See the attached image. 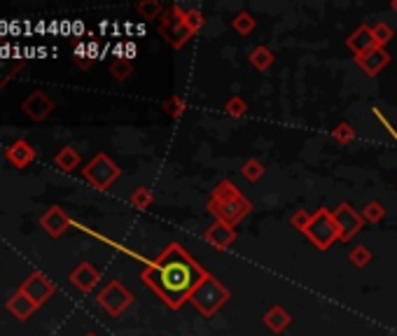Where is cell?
<instances>
[{
    "mask_svg": "<svg viewBox=\"0 0 397 336\" xmlns=\"http://www.w3.org/2000/svg\"><path fill=\"white\" fill-rule=\"evenodd\" d=\"M19 292L31 299L35 306H42L56 292V285L51 283L42 271H33L24 283L19 285Z\"/></svg>",
    "mask_w": 397,
    "mask_h": 336,
    "instance_id": "9",
    "label": "cell"
},
{
    "mask_svg": "<svg viewBox=\"0 0 397 336\" xmlns=\"http://www.w3.org/2000/svg\"><path fill=\"white\" fill-rule=\"evenodd\" d=\"M348 259H351L353 266L365 269L372 261V250L367 245H358V247H353V250L348 252Z\"/></svg>",
    "mask_w": 397,
    "mask_h": 336,
    "instance_id": "32",
    "label": "cell"
},
{
    "mask_svg": "<svg viewBox=\"0 0 397 336\" xmlns=\"http://www.w3.org/2000/svg\"><path fill=\"white\" fill-rule=\"evenodd\" d=\"M136 12L141 14L143 19H161L166 7L161 5L159 0H143V3H136Z\"/></svg>",
    "mask_w": 397,
    "mask_h": 336,
    "instance_id": "27",
    "label": "cell"
},
{
    "mask_svg": "<svg viewBox=\"0 0 397 336\" xmlns=\"http://www.w3.org/2000/svg\"><path fill=\"white\" fill-rule=\"evenodd\" d=\"M304 236L311 240V245L320 252H325L334 243H339L341 236H339V226L334 222L332 210L318 208L315 213H311V222H308V226L304 229Z\"/></svg>",
    "mask_w": 397,
    "mask_h": 336,
    "instance_id": "4",
    "label": "cell"
},
{
    "mask_svg": "<svg viewBox=\"0 0 397 336\" xmlns=\"http://www.w3.org/2000/svg\"><path fill=\"white\" fill-rule=\"evenodd\" d=\"M332 138L339 145H344V148H348V145L355 143V138H358V131L353 129V124L351 122H339L336 127L332 129Z\"/></svg>",
    "mask_w": 397,
    "mask_h": 336,
    "instance_id": "24",
    "label": "cell"
},
{
    "mask_svg": "<svg viewBox=\"0 0 397 336\" xmlns=\"http://www.w3.org/2000/svg\"><path fill=\"white\" fill-rule=\"evenodd\" d=\"M120 175H122V168L108 155H103V152L94 155L92 162L82 168V178L89 182L94 189H99V192H106V189L113 187L115 182L120 180Z\"/></svg>",
    "mask_w": 397,
    "mask_h": 336,
    "instance_id": "5",
    "label": "cell"
},
{
    "mask_svg": "<svg viewBox=\"0 0 397 336\" xmlns=\"http://www.w3.org/2000/svg\"><path fill=\"white\" fill-rule=\"evenodd\" d=\"M189 336H192V334H189Z\"/></svg>",
    "mask_w": 397,
    "mask_h": 336,
    "instance_id": "37",
    "label": "cell"
},
{
    "mask_svg": "<svg viewBox=\"0 0 397 336\" xmlns=\"http://www.w3.org/2000/svg\"><path fill=\"white\" fill-rule=\"evenodd\" d=\"M203 238L208 240V243L215 247V250L220 252H225V250H229V247L237 243V229L229 224H225V222H213L208 229L203 231Z\"/></svg>",
    "mask_w": 397,
    "mask_h": 336,
    "instance_id": "11",
    "label": "cell"
},
{
    "mask_svg": "<svg viewBox=\"0 0 397 336\" xmlns=\"http://www.w3.org/2000/svg\"><path fill=\"white\" fill-rule=\"evenodd\" d=\"M110 75H113L117 82H127V79L134 75V63L129 58H115L110 63Z\"/></svg>",
    "mask_w": 397,
    "mask_h": 336,
    "instance_id": "26",
    "label": "cell"
},
{
    "mask_svg": "<svg viewBox=\"0 0 397 336\" xmlns=\"http://www.w3.org/2000/svg\"><path fill=\"white\" fill-rule=\"evenodd\" d=\"M206 208H208V213L215 217L218 222L237 226L253 213V201H250L246 194H241L239 187L234 185L232 180H222L213 187Z\"/></svg>",
    "mask_w": 397,
    "mask_h": 336,
    "instance_id": "2",
    "label": "cell"
},
{
    "mask_svg": "<svg viewBox=\"0 0 397 336\" xmlns=\"http://www.w3.org/2000/svg\"><path fill=\"white\" fill-rule=\"evenodd\" d=\"M21 110H24V115L31 122H45L47 117L54 112V98L45 91H33L24 98Z\"/></svg>",
    "mask_w": 397,
    "mask_h": 336,
    "instance_id": "10",
    "label": "cell"
},
{
    "mask_svg": "<svg viewBox=\"0 0 397 336\" xmlns=\"http://www.w3.org/2000/svg\"><path fill=\"white\" fill-rule=\"evenodd\" d=\"M391 10H393V12L397 14V0H393V3H391Z\"/></svg>",
    "mask_w": 397,
    "mask_h": 336,
    "instance_id": "35",
    "label": "cell"
},
{
    "mask_svg": "<svg viewBox=\"0 0 397 336\" xmlns=\"http://www.w3.org/2000/svg\"><path fill=\"white\" fill-rule=\"evenodd\" d=\"M346 47L351 49V54L355 56V58L367 54V52H372L374 47H379L377 45V38H374V28L367 26V24L358 26L355 31H353L348 38H346Z\"/></svg>",
    "mask_w": 397,
    "mask_h": 336,
    "instance_id": "13",
    "label": "cell"
},
{
    "mask_svg": "<svg viewBox=\"0 0 397 336\" xmlns=\"http://www.w3.org/2000/svg\"><path fill=\"white\" fill-rule=\"evenodd\" d=\"M355 63L363 68L365 75H370V77H377L381 70L386 68L388 63H391V54H388V49L386 47H374L372 52H367L363 56H358L355 58Z\"/></svg>",
    "mask_w": 397,
    "mask_h": 336,
    "instance_id": "15",
    "label": "cell"
},
{
    "mask_svg": "<svg viewBox=\"0 0 397 336\" xmlns=\"http://www.w3.org/2000/svg\"><path fill=\"white\" fill-rule=\"evenodd\" d=\"M308 222H311V213H306V210H295V213L290 215V224H292V229H297L304 233V229L308 226Z\"/></svg>",
    "mask_w": 397,
    "mask_h": 336,
    "instance_id": "34",
    "label": "cell"
},
{
    "mask_svg": "<svg viewBox=\"0 0 397 336\" xmlns=\"http://www.w3.org/2000/svg\"><path fill=\"white\" fill-rule=\"evenodd\" d=\"M54 164H56V168H61L63 173H73L80 164H82V157H80V152L75 148L65 145V148H61L56 152Z\"/></svg>",
    "mask_w": 397,
    "mask_h": 336,
    "instance_id": "21",
    "label": "cell"
},
{
    "mask_svg": "<svg viewBox=\"0 0 397 336\" xmlns=\"http://www.w3.org/2000/svg\"><path fill=\"white\" fill-rule=\"evenodd\" d=\"M332 215H334L336 226H339L341 243H346V240H351L353 236H358V233L363 231V226L367 224L363 220V213H358V210L353 208L348 201L339 203V206L332 210Z\"/></svg>",
    "mask_w": 397,
    "mask_h": 336,
    "instance_id": "8",
    "label": "cell"
},
{
    "mask_svg": "<svg viewBox=\"0 0 397 336\" xmlns=\"http://www.w3.org/2000/svg\"><path fill=\"white\" fill-rule=\"evenodd\" d=\"M87 336H96V334H92V332H89V334H87Z\"/></svg>",
    "mask_w": 397,
    "mask_h": 336,
    "instance_id": "36",
    "label": "cell"
},
{
    "mask_svg": "<svg viewBox=\"0 0 397 336\" xmlns=\"http://www.w3.org/2000/svg\"><path fill=\"white\" fill-rule=\"evenodd\" d=\"M374 38H377V45L379 47H386L388 42L395 38V31L386 24V21H381V24L374 26Z\"/></svg>",
    "mask_w": 397,
    "mask_h": 336,
    "instance_id": "33",
    "label": "cell"
},
{
    "mask_svg": "<svg viewBox=\"0 0 397 336\" xmlns=\"http://www.w3.org/2000/svg\"><path fill=\"white\" fill-rule=\"evenodd\" d=\"M255 26H257V19H255L248 10L239 12L237 17L232 19V28H234V33L241 35V38H248V35L255 31Z\"/></svg>",
    "mask_w": 397,
    "mask_h": 336,
    "instance_id": "23",
    "label": "cell"
},
{
    "mask_svg": "<svg viewBox=\"0 0 397 336\" xmlns=\"http://www.w3.org/2000/svg\"><path fill=\"white\" fill-rule=\"evenodd\" d=\"M208 271L180 243H168L141 271V280L171 311L182 309Z\"/></svg>",
    "mask_w": 397,
    "mask_h": 336,
    "instance_id": "1",
    "label": "cell"
},
{
    "mask_svg": "<svg viewBox=\"0 0 397 336\" xmlns=\"http://www.w3.org/2000/svg\"><path fill=\"white\" fill-rule=\"evenodd\" d=\"M159 35L173 49H182L189 40L194 38V35L189 33V28L182 24L180 14H178V10H175V5L166 7V12L161 14V19H159Z\"/></svg>",
    "mask_w": 397,
    "mask_h": 336,
    "instance_id": "7",
    "label": "cell"
},
{
    "mask_svg": "<svg viewBox=\"0 0 397 336\" xmlns=\"http://www.w3.org/2000/svg\"><path fill=\"white\" fill-rule=\"evenodd\" d=\"M35 148L28 141H24V138H19V141H14L10 148L5 150V157H7V162H10L14 168H26V166H31L33 164V159H35Z\"/></svg>",
    "mask_w": 397,
    "mask_h": 336,
    "instance_id": "16",
    "label": "cell"
},
{
    "mask_svg": "<svg viewBox=\"0 0 397 336\" xmlns=\"http://www.w3.org/2000/svg\"><path fill=\"white\" fill-rule=\"evenodd\" d=\"M262 323H264V327H267L269 332L283 334V332L292 325V316L283 309V306L274 304V306H271V309L262 316Z\"/></svg>",
    "mask_w": 397,
    "mask_h": 336,
    "instance_id": "17",
    "label": "cell"
},
{
    "mask_svg": "<svg viewBox=\"0 0 397 336\" xmlns=\"http://www.w3.org/2000/svg\"><path fill=\"white\" fill-rule=\"evenodd\" d=\"M229 299H232V290L225 287L213 273H208L201 283H198V287L192 292L189 304H192L203 318H213L227 302H229Z\"/></svg>",
    "mask_w": 397,
    "mask_h": 336,
    "instance_id": "3",
    "label": "cell"
},
{
    "mask_svg": "<svg viewBox=\"0 0 397 336\" xmlns=\"http://www.w3.org/2000/svg\"><path fill=\"white\" fill-rule=\"evenodd\" d=\"M222 110L229 115V117H234V119H239V117H246L248 115V103L241 96H232V98L225 101Z\"/></svg>",
    "mask_w": 397,
    "mask_h": 336,
    "instance_id": "30",
    "label": "cell"
},
{
    "mask_svg": "<svg viewBox=\"0 0 397 336\" xmlns=\"http://www.w3.org/2000/svg\"><path fill=\"white\" fill-rule=\"evenodd\" d=\"M384 217H386V206L379 201H370L363 210V220L367 224H379V222H384Z\"/></svg>",
    "mask_w": 397,
    "mask_h": 336,
    "instance_id": "29",
    "label": "cell"
},
{
    "mask_svg": "<svg viewBox=\"0 0 397 336\" xmlns=\"http://www.w3.org/2000/svg\"><path fill=\"white\" fill-rule=\"evenodd\" d=\"M175 10H178V14H180L182 24L189 28V33H192V35L201 33V28L206 24V17H203V12L198 10V7H185V5L175 3Z\"/></svg>",
    "mask_w": 397,
    "mask_h": 336,
    "instance_id": "19",
    "label": "cell"
},
{
    "mask_svg": "<svg viewBox=\"0 0 397 336\" xmlns=\"http://www.w3.org/2000/svg\"><path fill=\"white\" fill-rule=\"evenodd\" d=\"M129 201H131V206L138 208V210H148V208H152V203H154V194H152V189H148V187H138L136 192L129 196Z\"/></svg>",
    "mask_w": 397,
    "mask_h": 336,
    "instance_id": "28",
    "label": "cell"
},
{
    "mask_svg": "<svg viewBox=\"0 0 397 336\" xmlns=\"http://www.w3.org/2000/svg\"><path fill=\"white\" fill-rule=\"evenodd\" d=\"M264 173H267V166H264L260 159H248V162L241 166V175L248 180V182H260L264 178Z\"/></svg>",
    "mask_w": 397,
    "mask_h": 336,
    "instance_id": "25",
    "label": "cell"
},
{
    "mask_svg": "<svg viewBox=\"0 0 397 336\" xmlns=\"http://www.w3.org/2000/svg\"><path fill=\"white\" fill-rule=\"evenodd\" d=\"M24 58L17 56H0V89H5L10 79L17 77V72L24 68Z\"/></svg>",
    "mask_w": 397,
    "mask_h": 336,
    "instance_id": "22",
    "label": "cell"
},
{
    "mask_svg": "<svg viewBox=\"0 0 397 336\" xmlns=\"http://www.w3.org/2000/svg\"><path fill=\"white\" fill-rule=\"evenodd\" d=\"M101 280V273L96 266H92L89 261H80V264L70 271V283L82 292V295H89V292L96 287Z\"/></svg>",
    "mask_w": 397,
    "mask_h": 336,
    "instance_id": "14",
    "label": "cell"
},
{
    "mask_svg": "<svg viewBox=\"0 0 397 336\" xmlns=\"http://www.w3.org/2000/svg\"><path fill=\"white\" fill-rule=\"evenodd\" d=\"M96 304L108 313L110 318H120L122 313L134 304V295H131L120 280H110L96 295Z\"/></svg>",
    "mask_w": 397,
    "mask_h": 336,
    "instance_id": "6",
    "label": "cell"
},
{
    "mask_svg": "<svg viewBox=\"0 0 397 336\" xmlns=\"http://www.w3.org/2000/svg\"><path fill=\"white\" fill-rule=\"evenodd\" d=\"M164 112L171 117V119H180L182 117V112L187 110V103H185V98L182 96H171V98H166L164 101Z\"/></svg>",
    "mask_w": 397,
    "mask_h": 336,
    "instance_id": "31",
    "label": "cell"
},
{
    "mask_svg": "<svg viewBox=\"0 0 397 336\" xmlns=\"http://www.w3.org/2000/svg\"><path fill=\"white\" fill-rule=\"evenodd\" d=\"M70 217L68 213L61 208V206H51L49 210H45L40 217V226L45 229L51 238H58V236H63L65 231H68V226H70Z\"/></svg>",
    "mask_w": 397,
    "mask_h": 336,
    "instance_id": "12",
    "label": "cell"
},
{
    "mask_svg": "<svg viewBox=\"0 0 397 336\" xmlns=\"http://www.w3.org/2000/svg\"><path fill=\"white\" fill-rule=\"evenodd\" d=\"M274 61H276V54L271 52L267 45H257L248 52V63L260 72L269 70L271 65H274Z\"/></svg>",
    "mask_w": 397,
    "mask_h": 336,
    "instance_id": "20",
    "label": "cell"
},
{
    "mask_svg": "<svg viewBox=\"0 0 397 336\" xmlns=\"http://www.w3.org/2000/svg\"><path fill=\"white\" fill-rule=\"evenodd\" d=\"M7 311L12 313V318H17V320L24 323V320H28L35 311H38V306H35L31 299H28L26 295H21V292L17 290L10 299H7Z\"/></svg>",
    "mask_w": 397,
    "mask_h": 336,
    "instance_id": "18",
    "label": "cell"
}]
</instances>
